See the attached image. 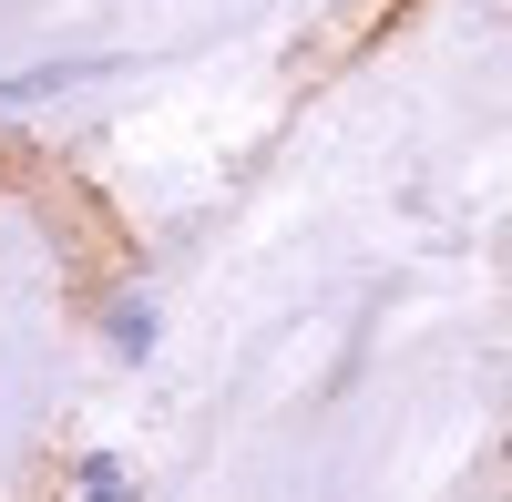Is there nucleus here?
Here are the masks:
<instances>
[{
  "instance_id": "f257e3e1",
  "label": "nucleus",
  "mask_w": 512,
  "mask_h": 502,
  "mask_svg": "<svg viewBox=\"0 0 512 502\" xmlns=\"http://www.w3.org/2000/svg\"><path fill=\"white\" fill-rule=\"evenodd\" d=\"M82 502H123V472L113 462H82Z\"/></svg>"
}]
</instances>
